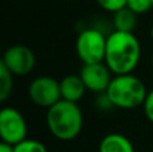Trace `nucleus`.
<instances>
[{"label": "nucleus", "mask_w": 153, "mask_h": 152, "mask_svg": "<svg viewBox=\"0 0 153 152\" xmlns=\"http://www.w3.org/2000/svg\"><path fill=\"white\" fill-rule=\"evenodd\" d=\"M140 59L141 43L133 32L114 30L108 35L103 62L114 75L133 73Z\"/></svg>", "instance_id": "obj_1"}, {"label": "nucleus", "mask_w": 153, "mask_h": 152, "mask_svg": "<svg viewBox=\"0 0 153 152\" xmlns=\"http://www.w3.org/2000/svg\"><path fill=\"white\" fill-rule=\"evenodd\" d=\"M46 125L55 139L62 142L75 139L83 128V113L78 102L59 100L47 109Z\"/></svg>", "instance_id": "obj_2"}, {"label": "nucleus", "mask_w": 153, "mask_h": 152, "mask_svg": "<svg viewBox=\"0 0 153 152\" xmlns=\"http://www.w3.org/2000/svg\"><path fill=\"white\" fill-rule=\"evenodd\" d=\"M105 94L113 108L134 109L137 107H143L148 90L145 83L140 78L136 77L133 73H129L114 75Z\"/></svg>", "instance_id": "obj_3"}, {"label": "nucleus", "mask_w": 153, "mask_h": 152, "mask_svg": "<svg viewBox=\"0 0 153 152\" xmlns=\"http://www.w3.org/2000/svg\"><path fill=\"white\" fill-rule=\"evenodd\" d=\"M106 38L102 31L97 28H85L76 37L75 50L82 63L103 62L106 51Z\"/></svg>", "instance_id": "obj_4"}, {"label": "nucleus", "mask_w": 153, "mask_h": 152, "mask_svg": "<svg viewBox=\"0 0 153 152\" xmlns=\"http://www.w3.org/2000/svg\"><path fill=\"white\" fill-rule=\"evenodd\" d=\"M27 139V123L24 116L13 107L0 109V140L16 145Z\"/></svg>", "instance_id": "obj_5"}, {"label": "nucleus", "mask_w": 153, "mask_h": 152, "mask_svg": "<svg viewBox=\"0 0 153 152\" xmlns=\"http://www.w3.org/2000/svg\"><path fill=\"white\" fill-rule=\"evenodd\" d=\"M28 97L35 105L48 109L62 100L59 81L48 75L34 78L28 85Z\"/></svg>", "instance_id": "obj_6"}, {"label": "nucleus", "mask_w": 153, "mask_h": 152, "mask_svg": "<svg viewBox=\"0 0 153 152\" xmlns=\"http://www.w3.org/2000/svg\"><path fill=\"white\" fill-rule=\"evenodd\" d=\"M3 62L13 75L23 77L34 70L36 58L34 51L24 45H13L4 51Z\"/></svg>", "instance_id": "obj_7"}, {"label": "nucleus", "mask_w": 153, "mask_h": 152, "mask_svg": "<svg viewBox=\"0 0 153 152\" xmlns=\"http://www.w3.org/2000/svg\"><path fill=\"white\" fill-rule=\"evenodd\" d=\"M79 75H81L87 90L97 94L105 93L111 78H113V73L106 66L105 62L83 63Z\"/></svg>", "instance_id": "obj_8"}, {"label": "nucleus", "mask_w": 153, "mask_h": 152, "mask_svg": "<svg viewBox=\"0 0 153 152\" xmlns=\"http://www.w3.org/2000/svg\"><path fill=\"white\" fill-rule=\"evenodd\" d=\"M61 96L63 100L71 102H79L86 93V86L79 74H69L59 81Z\"/></svg>", "instance_id": "obj_9"}, {"label": "nucleus", "mask_w": 153, "mask_h": 152, "mask_svg": "<svg viewBox=\"0 0 153 152\" xmlns=\"http://www.w3.org/2000/svg\"><path fill=\"white\" fill-rule=\"evenodd\" d=\"M98 152H134V147L124 135L109 133L100 142Z\"/></svg>", "instance_id": "obj_10"}, {"label": "nucleus", "mask_w": 153, "mask_h": 152, "mask_svg": "<svg viewBox=\"0 0 153 152\" xmlns=\"http://www.w3.org/2000/svg\"><path fill=\"white\" fill-rule=\"evenodd\" d=\"M137 13L128 7H124L113 13V27L117 31L133 32L137 27Z\"/></svg>", "instance_id": "obj_11"}, {"label": "nucleus", "mask_w": 153, "mask_h": 152, "mask_svg": "<svg viewBox=\"0 0 153 152\" xmlns=\"http://www.w3.org/2000/svg\"><path fill=\"white\" fill-rule=\"evenodd\" d=\"M13 89V74L8 70L3 59L0 58V104L11 96Z\"/></svg>", "instance_id": "obj_12"}, {"label": "nucleus", "mask_w": 153, "mask_h": 152, "mask_svg": "<svg viewBox=\"0 0 153 152\" xmlns=\"http://www.w3.org/2000/svg\"><path fill=\"white\" fill-rule=\"evenodd\" d=\"M13 152H47V148L38 140L26 139L13 147Z\"/></svg>", "instance_id": "obj_13"}, {"label": "nucleus", "mask_w": 153, "mask_h": 152, "mask_svg": "<svg viewBox=\"0 0 153 152\" xmlns=\"http://www.w3.org/2000/svg\"><path fill=\"white\" fill-rule=\"evenodd\" d=\"M126 7L137 15H144L152 8L151 0H126Z\"/></svg>", "instance_id": "obj_14"}, {"label": "nucleus", "mask_w": 153, "mask_h": 152, "mask_svg": "<svg viewBox=\"0 0 153 152\" xmlns=\"http://www.w3.org/2000/svg\"><path fill=\"white\" fill-rule=\"evenodd\" d=\"M98 5L108 12H117L118 10L126 7V0H97Z\"/></svg>", "instance_id": "obj_15"}, {"label": "nucleus", "mask_w": 153, "mask_h": 152, "mask_svg": "<svg viewBox=\"0 0 153 152\" xmlns=\"http://www.w3.org/2000/svg\"><path fill=\"white\" fill-rule=\"evenodd\" d=\"M143 109L145 117L153 124V90L148 92V94H146L145 100L143 102Z\"/></svg>", "instance_id": "obj_16"}, {"label": "nucleus", "mask_w": 153, "mask_h": 152, "mask_svg": "<svg viewBox=\"0 0 153 152\" xmlns=\"http://www.w3.org/2000/svg\"><path fill=\"white\" fill-rule=\"evenodd\" d=\"M13 147L15 145H11L8 143L0 140V152H13Z\"/></svg>", "instance_id": "obj_17"}, {"label": "nucleus", "mask_w": 153, "mask_h": 152, "mask_svg": "<svg viewBox=\"0 0 153 152\" xmlns=\"http://www.w3.org/2000/svg\"><path fill=\"white\" fill-rule=\"evenodd\" d=\"M151 38L153 39V24H152V27H151Z\"/></svg>", "instance_id": "obj_18"}, {"label": "nucleus", "mask_w": 153, "mask_h": 152, "mask_svg": "<svg viewBox=\"0 0 153 152\" xmlns=\"http://www.w3.org/2000/svg\"><path fill=\"white\" fill-rule=\"evenodd\" d=\"M151 62H152V67H153V53H152V58H151Z\"/></svg>", "instance_id": "obj_19"}, {"label": "nucleus", "mask_w": 153, "mask_h": 152, "mask_svg": "<svg viewBox=\"0 0 153 152\" xmlns=\"http://www.w3.org/2000/svg\"><path fill=\"white\" fill-rule=\"evenodd\" d=\"M151 1H152V7H153V0H151Z\"/></svg>", "instance_id": "obj_20"}]
</instances>
